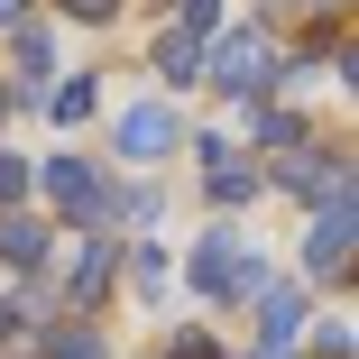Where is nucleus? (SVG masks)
Returning <instances> with one entry per match:
<instances>
[{"mask_svg":"<svg viewBox=\"0 0 359 359\" xmlns=\"http://www.w3.org/2000/svg\"><path fill=\"white\" fill-rule=\"evenodd\" d=\"M28 184H37V175H28V166H19V157H0V203H19V194H28Z\"/></svg>","mask_w":359,"mask_h":359,"instance_id":"obj_17","label":"nucleus"},{"mask_svg":"<svg viewBox=\"0 0 359 359\" xmlns=\"http://www.w3.org/2000/svg\"><path fill=\"white\" fill-rule=\"evenodd\" d=\"M37 184H46V194H55L65 212H74V222H111V184H102V175H93L83 157H55V166H46Z\"/></svg>","mask_w":359,"mask_h":359,"instance_id":"obj_5","label":"nucleus"},{"mask_svg":"<svg viewBox=\"0 0 359 359\" xmlns=\"http://www.w3.org/2000/svg\"><path fill=\"white\" fill-rule=\"evenodd\" d=\"M10 332H19V304H10V295H0V341H10Z\"/></svg>","mask_w":359,"mask_h":359,"instance_id":"obj_22","label":"nucleus"},{"mask_svg":"<svg viewBox=\"0 0 359 359\" xmlns=\"http://www.w3.org/2000/svg\"><path fill=\"white\" fill-rule=\"evenodd\" d=\"M166 148H175V111H166V102L120 111V157H166Z\"/></svg>","mask_w":359,"mask_h":359,"instance_id":"obj_7","label":"nucleus"},{"mask_svg":"<svg viewBox=\"0 0 359 359\" xmlns=\"http://www.w3.org/2000/svg\"><path fill=\"white\" fill-rule=\"evenodd\" d=\"M258 359H285V341H267V350H258Z\"/></svg>","mask_w":359,"mask_h":359,"instance_id":"obj_23","label":"nucleus"},{"mask_svg":"<svg viewBox=\"0 0 359 359\" xmlns=\"http://www.w3.org/2000/svg\"><path fill=\"white\" fill-rule=\"evenodd\" d=\"M350 231H359V212H350V194H332V203L313 212V240H304V276H341V267H350Z\"/></svg>","mask_w":359,"mask_h":359,"instance_id":"obj_4","label":"nucleus"},{"mask_svg":"<svg viewBox=\"0 0 359 359\" xmlns=\"http://www.w3.org/2000/svg\"><path fill=\"white\" fill-rule=\"evenodd\" d=\"M184 28H203V37H212V28H222V0H184Z\"/></svg>","mask_w":359,"mask_h":359,"instance_id":"obj_18","label":"nucleus"},{"mask_svg":"<svg viewBox=\"0 0 359 359\" xmlns=\"http://www.w3.org/2000/svg\"><path fill=\"white\" fill-rule=\"evenodd\" d=\"M304 10H332V0H304Z\"/></svg>","mask_w":359,"mask_h":359,"instance_id":"obj_24","label":"nucleus"},{"mask_svg":"<svg viewBox=\"0 0 359 359\" xmlns=\"http://www.w3.org/2000/svg\"><path fill=\"white\" fill-rule=\"evenodd\" d=\"M10 55H19V74H28V83H46V74H55V37H46V28H28V19L10 28Z\"/></svg>","mask_w":359,"mask_h":359,"instance_id":"obj_12","label":"nucleus"},{"mask_svg":"<svg viewBox=\"0 0 359 359\" xmlns=\"http://www.w3.org/2000/svg\"><path fill=\"white\" fill-rule=\"evenodd\" d=\"M166 359H222V350H212V341H203V332H184V341H175V350H166Z\"/></svg>","mask_w":359,"mask_h":359,"instance_id":"obj_19","label":"nucleus"},{"mask_svg":"<svg viewBox=\"0 0 359 359\" xmlns=\"http://www.w3.org/2000/svg\"><path fill=\"white\" fill-rule=\"evenodd\" d=\"M129 285H138V295H166V258L138 249V258H129Z\"/></svg>","mask_w":359,"mask_h":359,"instance_id":"obj_14","label":"nucleus"},{"mask_svg":"<svg viewBox=\"0 0 359 359\" xmlns=\"http://www.w3.org/2000/svg\"><path fill=\"white\" fill-rule=\"evenodd\" d=\"M19 19H28V0H0V28H19Z\"/></svg>","mask_w":359,"mask_h":359,"instance_id":"obj_21","label":"nucleus"},{"mask_svg":"<svg viewBox=\"0 0 359 359\" xmlns=\"http://www.w3.org/2000/svg\"><path fill=\"white\" fill-rule=\"evenodd\" d=\"M203 74H222V93H267V83H276L267 28H231L222 46H203Z\"/></svg>","mask_w":359,"mask_h":359,"instance_id":"obj_2","label":"nucleus"},{"mask_svg":"<svg viewBox=\"0 0 359 359\" xmlns=\"http://www.w3.org/2000/svg\"><path fill=\"white\" fill-rule=\"evenodd\" d=\"M203 184H212V203H249L258 194V166L231 148V138H203Z\"/></svg>","mask_w":359,"mask_h":359,"instance_id":"obj_6","label":"nucleus"},{"mask_svg":"<svg viewBox=\"0 0 359 359\" xmlns=\"http://www.w3.org/2000/svg\"><path fill=\"white\" fill-rule=\"evenodd\" d=\"M157 74H166L175 93H184V83H203V28H184V19H175V28L157 37Z\"/></svg>","mask_w":359,"mask_h":359,"instance_id":"obj_8","label":"nucleus"},{"mask_svg":"<svg viewBox=\"0 0 359 359\" xmlns=\"http://www.w3.org/2000/svg\"><path fill=\"white\" fill-rule=\"evenodd\" d=\"M258 285H267V267H258L240 240H222V231H212V240L194 249V295H212V304H240V295H258Z\"/></svg>","mask_w":359,"mask_h":359,"instance_id":"obj_1","label":"nucleus"},{"mask_svg":"<svg viewBox=\"0 0 359 359\" xmlns=\"http://www.w3.org/2000/svg\"><path fill=\"white\" fill-rule=\"evenodd\" d=\"M93 111V83H55V120H83Z\"/></svg>","mask_w":359,"mask_h":359,"instance_id":"obj_16","label":"nucleus"},{"mask_svg":"<svg viewBox=\"0 0 359 359\" xmlns=\"http://www.w3.org/2000/svg\"><path fill=\"white\" fill-rule=\"evenodd\" d=\"M102 285H111V249H102V240H83L74 258H65V285H55V295H65V304H93Z\"/></svg>","mask_w":359,"mask_h":359,"instance_id":"obj_9","label":"nucleus"},{"mask_svg":"<svg viewBox=\"0 0 359 359\" xmlns=\"http://www.w3.org/2000/svg\"><path fill=\"white\" fill-rule=\"evenodd\" d=\"M258 332L267 341H295L304 332V285H267V295H258Z\"/></svg>","mask_w":359,"mask_h":359,"instance_id":"obj_11","label":"nucleus"},{"mask_svg":"<svg viewBox=\"0 0 359 359\" xmlns=\"http://www.w3.org/2000/svg\"><path fill=\"white\" fill-rule=\"evenodd\" d=\"M0 258H10V267H37L46 258V222H37V212H10V203H0Z\"/></svg>","mask_w":359,"mask_h":359,"instance_id":"obj_10","label":"nucleus"},{"mask_svg":"<svg viewBox=\"0 0 359 359\" xmlns=\"http://www.w3.org/2000/svg\"><path fill=\"white\" fill-rule=\"evenodd\" d=\"M65 10H74V19H111L120 0H65Z\"/></svg>","mask_w":359,"mask_h":359,"instance_id":"obj_20","label":"nucleus"},{"mask_svg":"<svg viewBox=\"0 0 359 359\" xmlns=\"http://www.w3.org/2000/svg\"><path fill=\"white\" fill-rule=\"evenodd\" d=\"M258 138H267V148H295V138H304V120H285V111H267V120H258Z\"/></svg>","mask_w":359,"mask_h":359,"instance_id":"obj_15","label":"nucleus"},{"mask_svg":"<svg viewBox=\"0 0 359 359\" xmlns=\"http://www.w3.org/2000/svg\"><path fill=\"white\" fill-rule=\"evenodd\" d=\"M0 111H10V102H0Z\"/></svg>","mask_w":359,"mask_h":359,"instance_id":"obj_25","label":"nucleus"},{"mask_svg":"<svg viewBox=\"0 0 359 359\" xmlns=\"http://www.w3.org/2000/svg\"><path fill=\"white\" fill-rule=\"evenodd\" d=\"M46 359H111V350H102V332H83V323H65V332L46 341Z\"/></svg>","mask_w":359,"mask_h":359,"instance_id":"obj_13","label":"nucleus"},{"mask_svg":"<svg viewBox=\"0 0 359 359\" xmlns=\"http://www.w3.org/2000/svg\"><path fill=\"white\" fill-rule=\"evenodd\" d=\"M276 184H285V194H313V203H332V194H350V166H341V157H323L313 138H295V148L276 157Z\"/></svg>","mask_w":359,"mask_h":359,"instance_id":"obj_3","label":"nucleus"}]
</instances>
